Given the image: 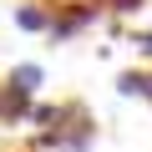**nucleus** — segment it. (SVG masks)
Returning <instances> with one entry per match:
<instances>
[{
    "label": "nucleus",
    "instance_id": "20e7f679",
    "mask_svg": "<svg viewBox=\"0 0 152 152\" xmlns=\"http://www.w3.org/2000/svg\"><path fill=\"white\" fill-rule=\"evenodd\" d=\"M5 81H10V86H20V91H31V96H36V91H41V86H46V71H41V66H36V61H20V66H15V71H10V76H5Z\"/></svg>",
    "mask_w": 152,
    "mask_h": 152
},
{
    "label": "nucleus",
    "instance_id": "7ed1b4c3",
    "mask_svg": "<svg viewBox=\"0 0 152 152\" xmlns=\"http://www.w3.org/2000/svg\"><path fill=\"white\" fill-rule=\"evenodd\" d=\"M10 15H15V26H20V31H46V26H51V10H46V5H36V0H20Z\"/></svg>",
    "mask_w": 152,
    "mask_h": 152
},
{
    "label": "nucleus",
    "instance_id": "f03ea898",
    "mask_svg": "<svg viewBox=\"0 0 152 152\" xmlns=\"http://www.w3.org/2000/svg\"><path fill=\"white\" fill-rule=\"evenodd\" d=\"M26 117H31V91H20V86H10V81H0V122L15 127V122H26Z\"/></svg>",
    "mask_w": 152,
    "mask_h": 152
},
{
    "label": "nucleus",
    "instance_id": "f257e3e1",
    "mask_svg": "<svg viewBox=\"0 0 152 152\" xmlns=\"http://www.w3.org/2000/svg\"><path fill=\"white\" fill-rule=\"evenodd\" d=\"M91 20H96V5H86V0H66V5H56V10H51L46 36H51V41H71L76 31H86Z\"/></svg>",
    "mask_w": 152,
    "mask_h": 152
},
{
    "label": "nucleus",
    "instance_id": "39448f33",
    "mask_svg": "<svg viewBox=\"0 0 152 152\" xmlns=\"http://www.w3.org/2000/svg\"><path fill=\"white\" fill-rule=\"evenodd\" d=\"M96 5H107V10H117V15H137L142 0H96Z\"/></svg>",
    "mask_w": 152,
    "mask_h": 152
},
{
    "label": "nucleus",
    "instance_id": "0eeeda50",
    "mask_svg": "<svg viewBox=\"0 0 152 152\" xmlns=\"http://www.w3.org/2000/svg\"><path fill=\"white\" fill-rule=\"evenodd\" d=\"M142 96H147V102H152V71H147V86H142Z\"/></svg>",
    "mask_w": 152,
    "mask_h": 152
},
{
    "label": "nucleus",
    "instance_id": "423d86ee",
    "mask_svg": "<svg viewBox=\"0 0 152 152\" xmlns=\"http://www.w3.org/2000/svg\"><path fill=\"white\" fill-rule=\"evenodd\" d=\"M132 46H137L142 56H152V31H137V36H132Z\"/></svg>",
    "mask_w": 152,
    "mask_h": 152
}]
</instances>
